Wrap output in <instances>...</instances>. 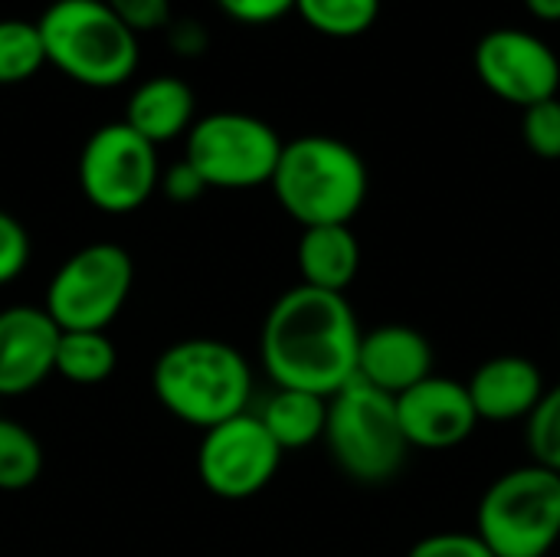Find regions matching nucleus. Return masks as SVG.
<instances>
[{"label": "nucleus", "mask_w": 560, "mask_h": 557, "mask_svg": "<svg viewBox=\"0 0 560 557\" xmlns=\"http://www.w3.org/2000/svg\"><path fill=\"white\" fill-rule=\"evenodd\" d=\"M361 335L348 295L299 282L266 312L259 358L276 387L308 391L328 401L358 378Z\"/></svg>", "instance_id": "1"}, {"label": "nucleus", "mask_w": 560, "mask_h": 557, "mask_svg": "<svg viewBox=\"0 0 560 557\" xmlns=\"http://www.w3.org/2000/svg\"><path fill=\"white\" fill-rule=\"evenodd\" d=\"M151 391L174 420L203 433L249 410L253 368L230 341L180 338L158 355Z\"/></svg>", "instance_id": "2"}, {"label": "nucleus", "mask_w": 560, "mask_h": 557, "mask_svg": "<svg viewBox=\"0 0 560 557\" xmlns=\"http://www.w3.org/2000/svg\"><path fill=\"white\" fill-rule=\"evenodd\" d=\"M269 187L302 230L351 223L368 200V164L341 138L302 135L282 144Z\"/></svg>", "instance_id": "3"}, {"label": "nucleus", "mask_w": 560, "mask_h": 557, "mask_svg": "<svg viewBox=\"0 0 560 557\" xmlns=\"http://www.w3.org/2000/svg\"><path fill=\"white\" fill-rule=\"evenodd\" d=\"M36 26L46 66L85 89H118L138 69V36L108 10L105 0H52Z\"/></svg>", "instance_id": "4"}, {"label": "nucleus", "mask_w": 560, "mask_h": 557, "mask_svg": "<svg viewBox=\"0 0 560 557\" xmlns=\"http://www.w3.org/2000/svg\"><path fill=\"white\" fill-rule=\"evenodd\" d=\"M322 440L335 466L361 486L390 483L404 469L410 453L394 397L358 378L328 397Z\"/></svg>", "instance_id": "5"}, {"label": "nucleus", "mask_w": 560, "mask_h": 557, "mask_svg": "<svg viewBox=\"0 0 560 557\" xmlns=\"http://www.w3.org/2000/svg\"><path fill=\"white\" fill-rule=\"evenodd\" d=\"M476 535L495 557H548L560 542V476L528 463L502 473L479 499Z\"/></svg>", "instance_id": "6"}, {"label": "nucleus", "mask_w": 560, "mask_h": 557, "mask_svg": "<svg viewBox=\"0 0 560 557\" xmlns=\"http://www.w3.org/2000/svg\"><path fill=\"white\" fill-rule=\"evenodd\" d=\"M135 289V259L118 243H89L62 259L43 309L59 332H108Z\"/></svg>", "instance_id": "7"}, {"label": "nucleus", "mask_w": 560, "mask_h": 557, "mask_svg": "<svg viewBox=\"0 0 560 557\" xmlns=\"http://www.w3.org/2000/svg\"><path fill=\"white\" fill-rule=\"evenodd\" d=\"M282 144L279 131L259 115L210 112L184 135V161L210 190H253L272 181Z\"/></svg>", "instance_id": "8"}, {"label": "nucleus", "mask_w": 560, "mask_h": 557, "mask_svg": "<svg viewBox=\"0 0 560 557\" xmlns=\"http://www.w3.org/2000/svg\"><path fill=\"white\" fill-rule=\"evenodd\" d=\"M75 174L82 197L95 210L112 217L135 213L158 190V148L125 121H108L85 138Z\"/></svg>", "instance_id": "9"}, {"label": "nucleus", "mask_w": 560, "mask_h": 557, "mask_svg": "<svg viewBox=\"0 0 560 557\" xmlns=\"http://www.w3.org/2000/svg\"><path fill=\"white\" fill-rule=\"evenodd\" d=\"M282 450L262 427L259 414H240L200 433L197 479L200 486L226 502L259 496L282 466Z\"/></svg>", "instance_id": "10"}, {"label": "nucleus", "mask_w": 560, "mask_h": 557, "mask_svg": "<svg viewBox=\"0 0 560 557\" xmlns=\"http://www.w3.org/2000/svg\"><path fill=\"white\" fill-rule=\"evenodd\" d=\"M476 76L482 85L509 105L532 108L538 102L558 98V53L528 30H492L476 46Z\"/></svg>", "instance_id": "11"}, {"label": "nucleus", "mask_w": 560, "mask_h": 557, "mask_svg": "<svg viewBox=\"0 0 560 557\" xmlns=\"http://www.w3.org/2000/svg\"><path fill=\"white\" fill-rule=\"evenodd\" d=\"M394 404L410 450H453L466 443L479 427V414L472 407L466 384L453 378L430 374L427 381L394 397Z\"/></svg>", "instance_id": "12"}, {"label": "nucleus", "mask_w": 560, "mask_h": 557, "mask_svg": "<svg viewBox=\"0 0 560 557\" xmlns=\"http://www.w3.org/2000/svg\"><path fill=\"white\" fill-rule=\"evenodd\" d=\"M59 335L43 305L0 309V397H23L52 378Z\"/></svg>", "instance_id": "13"}, {"label": "nucleus", "mask_w": 560, "mask_h": 557, "mask_svg": "<svg viewBox=\"0 0 560 557\" xmlns=\"http://www.w3.org/2000/svg\"><path fill=\"white\" fill-rule=\"evenodd\" d=\"M433 345L423 332L410 325H381L361 335L358 348V381L400 397L413 384L433 374Z\"/></svg>", "instance_id": "14"}, {"label": "nucleus", "mask_w": 560, "mask_h": 557, "mask_svg": "<svg viewBox=\"0 0 560 557\" xmlns=\"http://www.w3.org/2000/svg\"><path fill=\"white\" fill-rule=\"evenodd\" d=\"M479 423H515L528 420L545 397V374L522 355H499L482 361L466 381Z\"/></svg>", "instance_id": "15"}, {"label": "nucleus", "mask_w": 560, "mask_h": 557, "mask_svg": "<svg viewBox=\"0 0 560 557\" xmlns=\"http://www.w3.org/2000/svg\"><path fill=\"white\" fill-rule=\"evenodd\" d=\"M121 121L128 128H135L154 148H161L167 141H177L197 121L194 89L180 76H154V79H144L128 95V105H125V118Z\"/></svg>", "instance_id": "16"}, {"label": "nucleus", "mask_w": 560, "mask_h": 557, "mask_svg": "<svg viewBox=\"0 0 560 557\" xmlns=\"http://www.w3.org/2000/svg\"><path fill=\"white\" fill-rule=\"evenodd\" d=\"M295 263H299L302 286L345 295L348 286L361 272V243H358L351 223L308 227L299 236Z\"/></svg>", "instance_id": "17"}, {"label": "nucleus", "mask_w": 560, "mask_h": 557, "mask_svg": "<svg viewBox=\"0 0 560 557\" xmlns=\"http://www.w3.org/2000/svg\"><path fill=\"white\" fill-rule=\"evenodd\" d=\"M262 427L269 437L279 443L282 453L305 450L325 437V420H328V401L308 391H292V387H276L272 397L266 401L259 414Z\"/></svg>", "instance_id": "18"}, {"label": "nucleus", "mask_w": 560, "mask_h": 557, "mask_svg": "<svg viewBox=\"0 0 560 557\" xmlns=\"http://www.w3.org/2000/svg\"><path fill=\"white\" fill-rule=\"evenodd\" d=\"M118 368V351L108 332H62L56 345L52 374L75 387L105 384Z\"/></svg>", "instance_id": "19"}, {"label": "nucleus", "mask_w": 560, "mask_h": 557, "mask_svg": "<svg viewBox=\"0 0 560 557\" xmlns=\"http://www.w3.org/2000/svg\"><path fill=\"white\" fill-rule=\"evenodd\" d=\"M43 476V446L13 417H0V492H23Z\"/></svg>", "instance_id": "20"}, {"label": "nucleus", "mask_w": 560, "mask_h": 557, "mask_svg": "<svg viewBox=\"0 0 560 557\" xmlns=\"http://www.w3.org/2000/svg\"><path fill=\"white\" fill-rule=\"evenodd\" d=\"M46 66L39 26L20 16H0V85H20Z\"/></svg>", "instance_id": "21"}, {"label": "nucleus", "mask_w": 560, "mask_h": 557, "mask_svg": "<svg viewBox=\"0 0 560 557\" xmlns=\"http://www.w3.org/2000/svg\"><path fill=\"white\" fill-rule=\"evenodd\" d=\"M295 13L325 36H361L381 16V0H295Z\"/></svg>", "instance_id": "22"}, {"label": "nucleus", "mask_w": 560, "mask_h": 557, "mask_svg": "<svg viewBox=\"0 0 560 557\" xmlns=\"http://www.w3.org/2000/svg\"><path fill=\"white\" fill-rule=\"evenodd\" d=\"M525 446L532 453V463L560 476V384L545 391V397L525 420Z\"/></svg>", "instance_id": "23"}, {"label": "nucleus", "mask_w": 560, "mask_h": 557, "mask_svg": "<svg viewBox=\"0 0 560 557\" xmlns=\"http://www.w3.org/2000/svg\"><path fill=\"white\" fill-rule=\"evenodd\" d=\"M525 148L541 161H560V98L538 102L522 115Z\"/></svg>", "instance_id": "24"}, {"label": "nucleus", "mask_w": 560, "mask_h": 557, "mask_svg": "<svg viewBox=\"0 0 560 557\" xmlns=\"http://www.w3.org/2000/svg\"><path fill=\"white\" fill-rule=\"evenodd\" d=\"M30 256H33L30 230L10 210H0V286L20 279L23 269L30 266Z\"/></svg>", "instance_id": "25"}, {"label": "nucleus", "mask_w": 560, "mask_h": 557, "mask_svg": "<svg viewBox=\"0 0 560 557\" xmlns=\"http://www.w3.org/2000/svg\"><path fill=\"white\" fill-rule=\"evenodd\" d=\"M407 557H495L476 532H433L420 538Z\"/></svg>", "instance_id": "26"}, {"label": "nucleus", "mask_w": 560, "mask_h": 557, "mask_svg": "<svg viewBox=\"0 0 560 557\" xmlns=\"http://www.w3.org/2000/svg\"><path fill=\"white\" fill-rule=\"evenodd\" d=\"M105 3L135 36L151 33V30H164L174 20L171 0H105Z\"/></svg>", "instance_id": "27"}, {"label": "nucleus", "mask_w": 560, "mask_h": 557, "mask_svg": "<svg viewBox=\"0 0 560 557\" xmlns=\"http://www.w3.org/2000/svg\"><path fill=\"white\" fill-rule=\"evenodd\" d=\"M217 7L230 20H236V23L266 26V23H276L285 13H292L295 10V0H217Z\"/></svg>", "instance_id": "28"}, {"label": "nucleus", "mask_w": 560, "mask_h": 557, "mask_svg": "<svg viewBox=\"0 0 560 557\" xmlns=\"http://www.w3.org/2000/svg\"><path fill=\"white\" fill-rule=\"evenodd\" d=\"M161 194L171 200V204H194L200 200L210 187L203 184V177L180 158L177 164H171L167 171H161V181H158Z\"/></svg>", "instance_id": "29"}, {"label": "nucleus", "mask_w": 560, "mask_h": 557, "mask_svg": "<svg viewBox=\"0 0 560 557\" xmlns=\"http://www.w3.org/2000/svg\"><path fill=\"white\" fill-rule=\"evenodd\" d=\"M203 43H207V36H203V30L194 20H184V23L171 20V46H174V53L194 56V53L203 49Z\"/></svg>", "instance_id": "30"}, {"label": "nucleus", "mask_w": 560, "mask_h": 557, "mask_svg": "<svg viewBox=\"0 0 560 557\" xmlns=\"http://www.w3.org/2000/svg\"><path fill=\"white\" fill-rule=\"evenodd\" d=\"M525 7L545 23H560V0H525Z\"/></svg>", "instance_id": "31"}]
</instances>
